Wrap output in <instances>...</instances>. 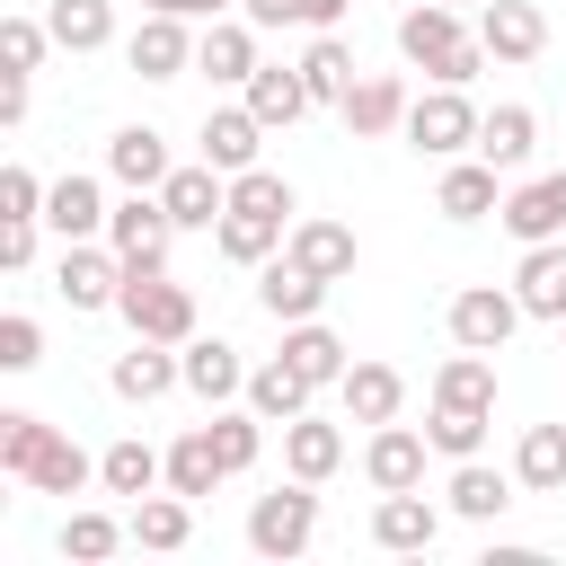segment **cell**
<instances>
[{"mask_svg":"<svg viewBox=\"0 0 566 566\" xmlns=\"http://www.w3.org/2000/svg\"><path fill=\"white\" fill-rule=\"evenodd\" d=\"M478 44H486L495 62H539V53H548L539 0H478Z\"/></svg>","mask_w":566,"mask_h":566,"instance_id":"obj_12","label":"cell"},{"mask_svg":"<svg viewBox=\"0 0 566 566\" xmlns=\"http://www.w3.org/2000/svg\"><path fill=\"white\" fill-rule=\"evenodd\" d=\"M53 292H62L71 310H115V301H124V256H115L106 239H62Z\"/></svg>","mask_w":566,"mask_h":566,"instance_id":"obj_6","label":"cell"},{"mask_svg":"<svg viewBox=\"0 0 566 566\" xmlns=\"http://www.w3.org/2000/svg\"><path fill=\"white\" fill-rule=\"evenodd\" d=\"M221 478H230V460H221L212 424H195V433H177V442H168V486H177V495H212Z\"/></svg>","mask_w":566,"mask_h":566,"instance_id":"obj_35","label":"cell"},{"mask_svg":"<svg viewBox=\"0 0 566 566\" xmlns=\"http://www.w3.org/2000/svg\"><path fill=\"white\" fill-rule=\"evenodd\" d=\"M424 451H433V442H424L416 424H398V416H389V424H371V442H363V478H371L380 495L424 486Z\"/></svg>","mask_w":566,"mask_h":566,"instance_id":"obj_15","label":"cell"},{"mask_svg":"<svg viewBox=\"0 0 566 566\" xmlns=\"http://www.w3.org/2000/svg\"><path fill=\"white\" fill-rule=\"evenodd\" d=\"M310 398H318V380H310V371H292L283 354L248 371V407H256L265 424H292V416H310Z\"/></svg>","mask_w":566,"mask_h":566,"instance_id":"obj_29","label":"cell"},{"mask_svg":"<svg viewBox=\"0 0 566 566\" xmlns=\"http://www.w3.org/2000/svg\"><path fill=\"white\" fill-rule=\"evenodd\" d=\"M256 150H265V124H256V106H248V97H239V106H212V115H203V159H212L221 177L256 168Z\"/></svg>","mask_w":566,"mask_h":566,"instance_id":"obj_19","label":"cell"},{"mask_svg":"<svg viewBox=\"0 0 566 566\" xmlns=\"http://www.w3.org/2000/svg\"><path fill=\"white\" fill-rule=\"evenodd\" d=\"M212 239H221L230 265H265V256L292 239V221H274V212H239V203H230V212L212 221Z\"/></svg>","mask_w":566,"mask_h":566,"instance_id":"obj_34","label":"cell"},{"mask_svg":"<svg viewBox=\"0 0 566 566\" xmlns=\"http://www.w3.org/2000/svg\"><path fill=\"white\" fill-rule=\"evenodd\" d=\"M106 195H97V177H53V195H44V230H62V239H106Z\"/></svg>","mask_w":566,"mask_h":566,"instance_id":"obj_25","label":"cell"},{"mask_svg":"<svg viewBox=\"0 0 566 566\" xmlns=\"http://www.w3.org/2000/svg\"><path fill=\"white\" fill-rule=\"evenodd\" d=\"M301 80H310V97H318V106H345V88H354V44H345L336 27H318V35H310V53H301Z\"/></svg>","mask_w":566,"mask_h":566,"instance_id":"obj_36","label":"cell"},{"mask_svg":"<svg viewBox=\"0 0 566 566\" xmlns=\"http://www.w3.org/2000/svg\"><path fill=\"white\" fill-rule=\"evenodd\" d=\"M124 327L133 336H159V345H186L195 336V292L168 283V265H124Z\"/></svg>","mask_w":566,"mask_h":566,"instance_id":"obj_3","label":"cell"},{"mask_svg":"<svg viewBox=\"0 0 566 566\" xmlns=\"http://www.w3.org/2000/svg\"><path fill=\"white\" fill-rule=\"evenodd\" d=\"M513 292H522V310H531V318H566V239H539V248H522V265H513Z\"/></svg>","mask_w":566,"mask_h":566,"instance_id":"obj_27","label":"cell"},{"mask_svg":"<svg viewBox=\"0 0 566 566\" xmlns=\"http://www.w3.org/2000/svg\"><path fill=\"white\" fill-rule=\"evenodd\" d=\"M318 301H327V283H318L310 265H292V256H265V265H256V310H265V318L292 327V318H318Z\"/></svg>","mask_w":566,"mask_h":566,"instance_id":"obj_22","label":"cell"},{"mask_svg":"<svg viewBox=\"0 0 566 566\" xmlns=\"http://www.w3.org/2000/svg\"><path fill=\"white\" fill-rule=\"evenodd\" d=\"M177 363H186V389H195L203 407L248 398V363H239V345H221V336H186V345H177Z\"/></svg>","mask_w":566,"mask_h":566,"instance_id":"obj_16","label":"cell"},{"mask_svg":"<svg viewBox=\"0 0 566 566\" xmlns=\"http://www.w3.org/2000/svg\"><path fill=\"white\" fill-rule=\"evenodd\" d=\"M44 44H53L44 18H0V71H9V80H35V71H44Z\"/></svg>","mask_w":566,"mask_h":566,"instance_id":"obj_44","label":"cell"},{"mask_svg":"<svg viewBox=\"0 0 566 566\" xmlns=\"http://www.w3.org/2000/svg\"><path fill=\"white\" fill-rule=\"evenodd\" d=\"M124 539H133V522H115V513H71L62 522V557H80V566H106Z\"/></svg>","mask_w":566,"mask_h":566,"instance_id":"obj_42","label":"cell"},{"mask_svg":"<svg viewBox=\"0 0 566 566\" xmlns=\"http://www.w3.org/2000/svg\"><path fill=\"white\" fill-rule=\"evenodd\" d=\"M35 230L44 221H0V274H27L35 265Z\"/></svg>","mask_w":566,"mask_h":566,"instance_id":"obj_48","label":"cell"},{"mask_svg":"<svg viewBox=\"0 0 566 566\" xmlns=\"http://www.w3.org/2000/svg\"><path fill=\"white\" fill-rule=\"evenodd\" d=\"M495 221H504L522 248H539V239H566V168H557V177H531V186H513Z\"/></svg>","mask_w":566,"mask_h":566,"instance_id":"obj_17","label":"cell"},{"mask_svg":"<svg viewBox=\"0 0 566 566\" xmlns=\"http://www.w3.org/2000/svg\"><path fill=\"white\" fill-rule=\"evenodd\" d=\"M159 203H168V221H177V230H212V221L230 212V177H221L212 159H177V168H168V186H159Z\"/></svg>","mask_w":566,"mask_h":566,"instance_id":"obj_9","label":"cell"},{"mask_svg":"<svg viewBox=\"0 0 566 566\" xmlns=\"http://www.w3.org/2000/svg\"><path fill=\"white\" fill-rule=\"evenodd\" d=\"M371 539H380L389 557H424V548L442 539V504H424V486H398V495L371 504Z\"/></svg>","mask_w":566,"mask_h":566,"instance_id":"obj_11","label":"cell"},{"mask_svg":"<svg viewBox=\"0 0 566 566\" xmlns=\"http://www.w3.org/2000/svg\"><path fill=\"white\" fill-rule=\"evenodd\" d=\"M513 486L522 478H504V469H486V460H451V513L460 522H504V504H513Z\"/></svg>","mask_w":566,"mask_h":566,"instance_id":"obj_30","label":"cell"},{"mask_svg":"<svg viewBox=\"0 0 566 566\" xmlns=\"http://www.w3.org/2000/svg\"><path fill=\"white\" fill-rule=\"evenodd\" d=\"M531 150H539V115H531V106H495V115H478V159L522 168Z\"/></svg>","mask_w":566,"mask_h":566,"instance_id":"obj_37","label":"cell"},{"mask_svg":"<svg viewBox=\"0 0 566 566\" xmlns=\"http://www.w3.org/2000/svg\"><path fill=\"white\" fill-rule=\"evenodd\" d=\"M336 398H345V416H354V424H389V416L407 407V380H398L389 363H354V371L336 380Z\"/></svg>","mask_w":566,"mask_h":566,"instance_id":"obj_33","label":"cell"},{"mask_svg":"<svg viewBox=\"0 0 566 566\" xmlns=\"http://www.w3.org/2000/svg\"><path fill=\"white\" fill-rule=\"evenodd\" d=\"M283 256H292V265H310L318 283H345V274H354V230H345V221H327V212H310V221H292Z\"/></svg>","mask_w":566,"mask_h":566,"instance_id":"obj_21","label":"cell"},{"mask_svg":"<svg viewBox=\"0 0 566 566\" xmlns=\"http://www.w3.org/2000/svg\"><path fill=\"white\" fill-rule=\"evenodd\" d=\"M522 318H531V310H522V292H504V283H469V292H451V345L504 354V336H513Z\"/></svg>","mask_w":566,"mask_h":566,"instance_id":"obj_8","label":"cell"},{"mask_svg":"<svg viewBox=\"0 0 566 566\" xmlns=\"http://www.w3.org/2000/svg\"><path fill=\"white\" fill-rule=\"evenodd\" d=\"M433 398H451V407H495V354L460 345V354L433 371Z\"/></svg>","mask_w":566,"mask_h":566,"instance_id":"obj_41","label":"cell"},{"mask_svg":"<svg viewBox=\"0 0 566 566\" xmlns=\"http://www.w3.org/2000/svg\"><path fill=\"white\" fill-rule=\"evenodd\" d=\"M230 203H239V212H274V221H292V212H301V203H292V186H283V177H274L265 159L230 177Z\"/></svg>","mask_w":566,"mask_h":566,"instance_id":"obj_45","label":"cell"},{"mask_svg":"<svg viewBox=\"0 0 566 566\" xmlns=\"http://www.w3.org/2000/svg\"><path fill=\"white\" fill-rule=\"evenodd\" d=\"M195 71L221 80V88H248V80H256V27H248V18H212V27L195 35Z\"/></svg>","mask_w":566,"mask_h":566,"instance_id":"obj_18","label":"cell"},{"mask_svg":"<svg viewBox=\"0 0 566 566\" xmlns=\"http://www.w3.org/2000/svg\"><path fill=\"white\" fill-rule=\"evenodd\" d=\"M0 478H18V486H35V495H80V486L97 478V460H88L62 424L9 407V416H0Z\"/></svg>","mask_w":566,"mask_h":566,"instance_id":"obj_1","label":"cell"},{"mask_svg":"<svg viewBox=\"0 0 566 566\" xmlns=\"http://www.w3.org/2000/svg\"><path fill=\"white\" fill-rule=\"evenodd\" d=\"M212 442H221V460H230V478H239V469H256V451H265V416H256V407H212Z\"/></svg>","mask_w":566,"mask_h":566,"instance_id":"obj_43","label":"cell"},{"mask_svg":"<svg viewBox=\"0 0 566 566\" xmlns=\"http://www.w3.org/2000/svg\"><path fill=\"white\" fill-rule=\"evenodd\" d=\"M239 0H186V18H230Z\"/></svg>","mask_w":566,"mask_h":566,"instance_id":"obj_49","label":"cell"},{"mask_svg":"<svg viewBox=\"0 0 566 566\" xmlns=\"http://www.w3.org/2000/svg\"><path fill=\"white\" fill-rule=\"evenodd\" d=\"M168 239H177V221H168V203H159L150 186H133V195L106 212V248H115L124 265H168Z\"/></svg>","mask_w":566,"mask_h":566,"instance_id":"obj_7","label":"cell"},{"mask_svg":"<svg viewBox=\"0 0 566 566\" xmlns=\"http://www.w3.org/2000/svg\"><path fill=\"white\" fill-rule=\"evenodd\" d=\"M44 195H53V186H44L27 159L0 168V221H44Z\"/></svg>","mask_w":566,"mask_h":566,"instance_id":"obj_46","label":"cell"},{"mask_svg":"<svg viewBox=\"0 0 566 566\" xmlns=\"http://www.w3.org/2000/svg\"><path fill=\"white\" fill-rule=\"evenodd\" d=\"M239 97L256 106V124H265V133H283V124H301V115L318 106V97H310V80H301V62H292V71H283V62H256V80H248Z\"/></svg>","mask_w":566,"mask_h":566,"instance_id":"obj_24","label":"cell"},{"mask_svg":"<svg viewBox=\"0 0 566 566\" xmlns=\"http://www.w3.org/2000/svg\"><path fill=\"white\" fill-rule=\"evenodd\" d=\"M35 363H44V327L27 310H9L0 318V371H35Z\"/></svg>","mask_w":566,"mask_h":566,"instance_id":"obj_47","label":"cell"},{"mask_svg":"<svg viewBox=\"0 0 566 566\" xmlns=\"http://www.w3.org/2000/svg\"><path fill=\"white\" fill-rule=\"evenodd\" d=\"M398 53H407L424 80H451V88H469V80H478V62H486L478 27H460V9H451V0H416V9L398 18Z\"/></svg>","mask_w":566,"mask_h":566,"instance_id":"obj_2","label":"cell"},{"mask_svg":"<svg viewBox=\"0 0 566 566\" xmlns=\"http://www.w3.org/2000/svg\"><path fill=\"white\" fill-rule=\"evenodd\" d=\"M44 27L62 53H97V44H115V0H53Z\"/></svg>","mask_w":566,"mask_h":566,"instance_id":"obj_38","label":"cell"},{"mask_svg":"<svg viewBox=\"0 0 566 566\" xmlns=\"http://www.w3.org/2000/svg\"><path fill=\"white\" fill-rule=\"evenodd\" d=\"M486 416H495V407H451V398H433L424 442H433L442 460H478V451H486Z\"/></svg>","mask_w":566,"mask_h":566,"instance_id":"obj_40","label":"cell"},{"mask_svg":"<svg viewBox=\"0 0 566 566\" xmlns=\"http://www.w3.org/2000/svg\"><path fill=\"white\" fill-rule=\"evenodd\" d=\"M142 9H177V18H186V0H142Z\"/></svg>","mask_w":566,"mask_h":566,"instance_id":"obj_50","label":"cell"},{"mask_svg":"<svg viewBox=\"0 0 566 566\" xmlns=\"http://www.w3.org/2000/svg\"><path fill=\"white\" fill-rule=\"evenodd\" d=\"M407 150H424V159H460V150H478V106H469V88L433 80V88L407 106Z\"/></svg>","mask_w":566,"mask_h":566,"instance_id":"obj_5","label":"cell"},{"mask_svg":"<svg viewBox=\"0 0 566 566\" xmlns=\"http://www.w3.org/2000/svg\"><path fill=\"white\" fill-rule=\"evenodd\" d=\"M283 469L310 478V486H327V478L345 469V433H336L327 416H292V424H283Z\"/></svg>","mask_w":566,"mask_h":566,"instance_id":"obj_26","label":"cell"},{"mask_svg":"<svg viewBox=\"0 0 566 566\" xmlns=\"http://www.w3.org/2000/svg\"><path fill=\"white\" fill-rule=\"evenodd\" d=\"M451 9H460V0H451Z\"/></svg>","mask_w":566,"mask_h":566,"instance_id":"obj_51","label":"cell"},{"mask_svg":"<svg viewBox=\"0 0 566 566\" xmlns=\"http://www.w3.org/2000/svg\"><path fill=\"white\" fill-rule=\"evenodd\" d=\"M124 522H133V548H159V557H168V548H186V539H195V495H177V486L159 495V486H150Z\"/></svg>","mask_w":566,"mask_h":566,"instance_id":"obj_31","label":"cell"},{"mask_svg":"<svg viewBox=\"0 0 566 566\" xmlns=\"http://www.w3.org/2000/svg\"><path fill=\"white\" fill-rule=\"evenodd\" d=\"M283 363H292V371H310L318 389H336V380L354 371L345 336H336V327H318V318H292V327H283Z\"/></svg>","mask_w":566,"mask_h":566,"instance_id":"obj_28","label":"cell"},{"mask_svg":"<svg viewBox=\"0 0 566 566\" xmlns=\"http://www.w3.org/2000/svg\"><path fill=\"white\" fill-rule=\"evenodd\" d=\"M513 478H522L531 495H557V486H566V424H531V433L513 442Z\"/></svg>","mask_w":566,"mask_h":566,"instance_id":"obj_39","label":"cell"},{"mask_svg":"<svg viewBox=\"0 0 566 566\" xmlns=\"http://www.w3.org/2000/svg\"><path fill=\"white\" fill-rule=\"evenodd\" d=\"M433 212L442 221H486V212H504V195H495V159H451L442 168V186H433Z\"/></svg>","mask_w":566,"mask_h":566,"instance_id":"obj_20","label":"cell"},{"mask_svg":"<svg viewBox=\"0 0 566 566\" xmlns=\"http://www.w3.org/2000/svg\"><path fill=\"white\" fill-rule=\"evenodd\" d=\"M97 486H106V495H124V504H142L150 486H168V451H150L142 433H124V442H106V451H97Z\"/></svg>","mask_w":566,"mask_h":566,"instance_id":"obj_23","label":"cell"},{"mask_svg":"<svg viewBox=\"0 0 566 566\" xmlns=\"http://www.w3.org/2000/svg\"><path fill=\"white\" fill-rule=\"evenodd\" d=\"M310 539H318V486L310 478H292V486H274V495L248 504V548L256 557H301Z\"/></svg>","mask_w":566,"mask_h":566,"instance_id":"obj_4","label":"cell"},{"mask_svg":"<svg viewBox=\"0 0 566 566\" xmlns=\"http://www.w3.org/2000/svg\"><path fill=\"white\" fill-rule=\"evenodd\" d=\"M407 106H416V97H407V80L363 71V80L345 88V106H336V115H345V133H354V142H380V133H407Z\"/></svg>","mask_w":566,"mask_h":566,"instance_id":"obj_14","label":"cell"},{"mask_svg":"<svg viewBox=\"0 0 566 566\" xmlns=\"http://www.w3.org/2000/svg\"><path fill=\"white\" fill-rule=\"evenodd\" d=\"M177 380H186V363H177V345H159V336H133V354L106 363V389H115L124 407H150V398H168Z\"/></svg>","mask_w":566,"mask_h":566,"instance_id":"obj_10","label":"cell"},{"mask_svg":"<svg viewBox=\"0 0 566 566\" xmlns=\"http://www.w3.org/2000/svg\"><path fill=\"white\" fill-rule=\"evenodd\" d=\"M106 168H115V186H150V195H159L177 159H168V142H159L150 124H124V133L106 142Z\"/></svg>","mask_w":566,"mask_h":566,"instance_id":"obj_32","label":"cell"},{"mask_svg":"<svg viewBox=\"0 0 566 566\" xmlns=\"http://www.w3.org/2000/svg\"><path fill=\"white\" fill-rule=\"evenodd\" d=\"M124 62H133L142 80H177V71H195V35H186V18H177V9H150V18L124 35Z\"/></svg>","mask_w":566,"mask_h":566,"instance_id":"obj_13","label":"cell"}]
</instances>
